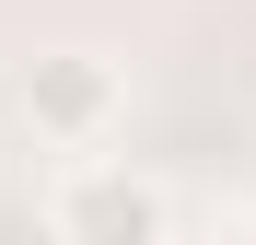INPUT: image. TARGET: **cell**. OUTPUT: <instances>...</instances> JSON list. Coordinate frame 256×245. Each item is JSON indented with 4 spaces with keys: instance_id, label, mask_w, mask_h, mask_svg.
Masks as SVG:
<instances>
[{
    "instance_id": "obj_1",
    "label": "cell",
    "mask_w": 256,
    "mask_h": 245,
    "mask_svg": "<svg viewBox=\"0 0 256 245\" xmlns=\"http://www.w3.org/2000/svg\"><path fill=\"white\" fill-rule=\"evenodd\" d=\"M47 233L58 245H163V233H175V187H163L152 163L82 152L70 175L47 187Z\"/></svg>"
},
{
    "instance_id": "obj_2",
    "label": "cell",
    "mask_w": 256,
    "mask_h": 245,
    "mask_svg": "<svg viewBox=\"0 0 256 245\" xmlns=\"http://www.w3.org/2000/svg\"><path fill=\"white\" fill-rule=\"evenodd\" d=\"M116 117H128L116 59H94V47H47V59L24 70V129L47 140V152H94Z\"/></svg>"
}]
</instances>
